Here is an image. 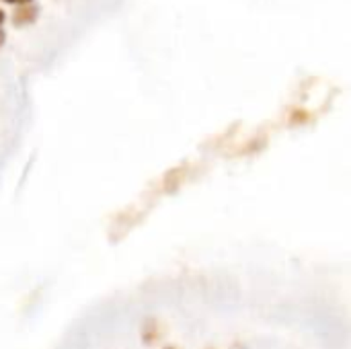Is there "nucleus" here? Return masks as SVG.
<instances>
[{
    "label": "nucleus",
    "instance_id": "1",
    "mask_svg": "<svg viewBox=\"0 0 351 349\" xmlns=\"http://www.w3.org/2000/svg\"><path fill=\"white\" fill-rule=\"evenodd\" d=\"M37 14H39V6L37 4H31V2L19 4V8L12 12V23L16 27H25V25H31L37 19Z\"/></svg>",
    "mask_w": 351,
    "mask_h": 349
},
{
    "label": "nucleus",
    "instance_id": "2",
    "mask_svg": "<svg viewBox=\"0 0 351 349\" xmlns=\"http://www.w3.org/2000/svg\"><path fill=\"white\" fill-rule=\"evenodd\" d=\"M0 2H6V4H27L31 0H0Z\"/></svg>",
    "mask_w": 351,
    "mask_h": 349
},
{
    "label": "nucleus",
    "instance_id": "3",
    "mask_svg": "<svg viewBox=\"0 0 351 349\" xmlns=\"http://www.w3.org/2000/svg\"><path fill=\"white\" fill-rule=\"evenodd\" d=\"M4 41H6V33L0 29V47H2V43H4Z\"/></svg>",
    "mask_w": 351,
    "mask_h": 349
},
{
    "label": "nucleus",
    "instance_id": "4",
    "mask_svg": "<svg viewBox=\"0 0 351 349\" xmlns=\"http://www.w3.org/2000/svg\"><path fill=\"white\" fill-rule=\"evenodd\" d=\"M4 19H6V14H4V10H0V25L4 23Z\"/></svg>",
    "mask_w": 351,
    "mask_h": 349
},
{
    "label": "nucleus",
    "instance_id": "5",
    "mask_svg": "<svg viewBox=\"0 0 351 349\" xmlns=\"http://www.w3.org/2000/svg\"><path fill=\"white\" fill-rule=\"evenodd\" d=\"M165 349H177V348H173V346H169V348H165Z\"/></svg>",
    "mask_w": 351,
    "mask_h": 349
}]
</instances>
